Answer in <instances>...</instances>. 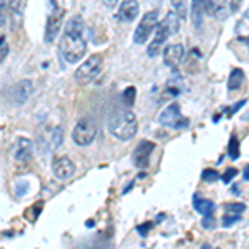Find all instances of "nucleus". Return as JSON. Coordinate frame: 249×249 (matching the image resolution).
Returning <instances> with one entry per match:
<instances>
[{
    "mask_svg": "<svg viewBox=\"0 0 249 249\" xmlns=\"http://www.w3.org/2000/svg\"><path fill=\"white\" fill-rule=\"evenodd\" d=\"M58 48L62 57L68 63H78L83 60L88 50V43L85 37V20L82 15H73L65 23Z\"/></svg>",
    "mask_w": 249,
    "mask_h": 249,
    "instance_id": "nucleus-1",
    "label": "nucleus"
},
{
    "mask_svg": "<svg viewBox=\"0 0 249 249\" xmlns=\"http://www.w3.org/2000/svg\"><path fill=\"white\" fill-rule=\"evenodd\" d=\"M108 131L120 142H128L138 133V120L136 115L128 108L116 110L108 120Z\"/></svg>",
    "mask_w": 249,
    "mask_h": 249,
    "instance_id": "nucleus-2",
    "label": "nucleus"
},
{
    "mask_svg": "<svg viewBox=\"0 0 249 249\" xmlns=\"http://www.w3.org/2000/svg\"><path fill=\"white\" fill-rule=\"evenodd\" d=\"M103 68V57L100 53H95L91 57H88L85 62L80 65L73 73V78L78 85H88L102 73Z\"/></svg>",
    "mask_w": 249,
    "mask_h": 249,
    "instance_id": "nucleus-3",
    "label": "nucleus"
},
{
    "mask_svg": "<svg viewBox=\"0 0 249 249\" xmlns=\"http://www.w3.org/2000/svg\"><path fill=\"white\" fill-rule=\"evenodd\" d=\"M158 22H160V12L158 10L146 12V14L142 17V20L138 22V25H136L135 35H133L135 43H138V45L146 43L148 40H150L151 35H153V32L156 29V25H158Z\"/></svg>",
    "mask_w": 249,
    "mask_h": 249,
    "instance_id": "nucleus-4",
    "label": "nucleus"
},
{
    "mask_svg": "<svg viewBox=\"0 0 249 249\" xmlns=\"http://www.w3.org/2000/svg\"><path fill=\"white\" fill-rule=\"evenodd\" d=\"M158 122L160 124H163V126L173 128V130H181V128H186L188 124H190V120L184 118L181 113V107L176 102L170 103V105L160 113Z\"/></svg>",
    "mask_w": 249,
    "mask_h": 249,
    "instance_id": "nucleus-5",
    "label": "nucleus"
},
{
    "mask_svg": "<svg viewBox=\"0 0 249 249\" xmlns=\"http://www.w3.org/2000/svg\"><path fill=\"white\" fill-rule=\"evenodd\" d=\"M96 131H98V128H96L93 120L83 118L75 124L73 131H71V138H73L75 144H78V146H88V144L95 142Z\"/></svg>",
    "mask_w": 249,
    "mask_h": 249,
    "instance_id": "nucleus-6",
    "label": "nucleus"
},
{
    "mask_svg": "<svg viewBox=\"0 0 249 249\" xmlns=\"http://www.w3.org/2000/svg\"><path fill=\"white\" fill-rule=\"evenodd\" d=\"M63 15H65L63 9H60L57 3H53L50 14H48V17H47V23H45V42L47 43H52L60 34V29H62V25H63Z\"/></svg>",
    "mask_w": 249,
    "mask_h": 249,
    "instance_id": "nucleus-7",
    "label": "nucleus"
},
{
    "mask_svg": "<svg viewBox=\"0 0 249 249\" xmlns=\"http://www.w3.org/2000/svg\"><path fill=\"white\" fill-rule=\"evenodd\" d=\"M153 34H155L153 40L150 42V47H148V50H146L148 57H151V58L158 57V55L161 53L163 45L166 43V40L171 37L170 32H168V29H166V25H164L163 22H158V25H156Z\"/></svg>",
    "mask_w": 249,
    "mask_h": 249,
    "instance_id": "nucleus-8",
    "label": "nucleus"
},
{
    "mask_svg": "<svg viewBox=\"0 0 249 249\" xmlns=\"http://www.w3.org/2000/svg\"><path fill=\"white\" fill-rule=\"evenodd\" d=\"M52 171H53V175L58 179H68L75 175L77 166H75V163L68 156H57L53 160V163H52Z\"/></svg>",
    "mask_w": 249,
    "mask_h": 249,
    "instance_id": "nucleus-9",
    "label": "nucleus"
},
{
    "mask_svg": "<svg viewBox=\"0 0 249 249\" xmlns=\"http://www.w3.org/2000/svg\"><path fill=\"white\" fill-rule=\"evenodd\" d=\"M153 150H155V143L153 142L143 140V142L138 143V146L133 150V163L136 164V168H143V170H144V168H148Z\"/></svg>",
    "mask_w": 249,
    "mask_h": 249,
    "instance_id": "nucleus-10",
    "label": "nucleus"
},
{
    "mask_svg": "<svg viewBox=\"0 0 249 249\" xmlns=\"http://www.w3.org/2000/svg\"><path fill=\"white\" fill-rule=\"evenodd\" d=\"M138 14H140L138 0H123V2L120 3L118 12H116V18H118L120 22L131 23L136 20Z\"/></svg>",
    "mask_w": 249,
    "mask_h": 249,
    "instance_id": "nucleus-11",
    "label": "nucleus"
},
{
    "mask_svg": "<svg viewBox=\"0 0 249 249\" xmlns=\"http://www.w3.org/2000/svg\"><path fill=\"white\" fill-rule=\"evenodd\" d=\"M163 52V60H164V65L170 67V68H176L181 63V60L184 57V47L181 43H173V45L164 47Z\"/></svg>",
    "mask_w": 249,
    "mask_h": 249,
    "instance_id": "nucleus-12",
    "label": "nucleus"
},
{
    "mask_svg": "<svg viewBox=\"0 0 249 249\" xmlns=\"http://www.w3.org/2000/svg\"><path fill=\"white\" fill-rule=\"evenodd\" d=\"M32 90H34V83L30 80H22L17 85L12 88V100L15 105H23L27 100L30 98Z\"/></svg>",
    "mask_w": 249,
    "mask_h": 249,
    "instance_id": "nucleus-13",
    "label": "nucleus"
},
{
    "mask_svg": "<svg viewBox=\"0 0 249 249\" xmlns=\"http://www.w3.org/2000/svg\"><path fill=\"white\" fill-rule=\"evenodd\" d=\"M32 158V142L25 136H18L15 140V150H14V160L18 163H25Z\"/></svg>",
    "mask_w": 249,
    "mask_h": 249,
    "instance_id": "nucleus-14",
    "label": "nucleus"
},
{
    "mask_svg": "<svg viewBox=\"0 0 249 249\" xmlns=\"http://www.w3.org/2000/svg\"><path fill=\"white\" fill-rule=\"evenodd\" d=\"M206 5H208V0H191L190 17L196 29H199L203 25V18L206 15Z\"/></svg>",
    "mask_w": 249,
    "mask_h": 249,
    "instance_id": "nucleus-15",
    "label": "nucleus"
},
{
    "mask_svg": "<svg viewBox=\"0 0 249 249\" xmlns=\"http://www.w3.org/2000/svg\"><path fill=\"white\" fill-rule=\"evenodd\" d=\"M206 14L216 18H226L228 15V0H208Z\"/></svg>",
    "mask_w": 249,
    "mask_h": 249,
    "instance_id": "nucleus-16",
    "label": "nucleus"
},
{
    "mask_svg": "<svg viewBox=\"0 0 249 249\" xmlns=\"http://www.w3.org/2000/svg\"><path fill=\"white\" fill-rule=\"evenodd\" d=\"M193 204H195V210L203 216H210L216 210V204L211 199H201L198 195H195V198H193Z\"/></svg>",
    "mask_w": 249,
    "mask_h": 249,
    "instance_id": "nucleus-17",
    "label": "nucleus"
},
{
    "mask_svg": "<svg viewBox=\"0 0 249 249\" xmlns=\"http://www.w3.org/2000/svg\"><path fill=\"white\" fill-rule=\"evenodd\" d=\"M163 23L166 25L168 32H170V35H175L179 32V27H181V17H179L178 14H176L175 10H170L166 14V17H164Z\"/></svg>",
    "mask_w": 249,
    "mask_h": 249,
    "instance_id": "nucleus-18",
    "label": "nucleus"
},
{
    "mask_svg": "<svg viewBox=\"0 0 249 249\" xmlns=\"http://www.w3.org/2000/svg\"><path fill=\"white\" fill-rule=\"evenodd\" d=\"M244 80H246V73H244V70H241V68H234L230 75V80H228V88H230V91H238L239 88L243 87Z\"/></svg>",
    "mask_w": 249,
    "mask_h": 249,
    "instance_id": "nucleus-19",
    "label": "nucleus"
},
{
    "mask_svg": "<svg viewBox=\"0 0 249 249\" xmlns=\"http://www.w3.org/2000/svg\"><path fill=\"white\" fill-rule=\"evenodd\" d=\"M173 10L181 17V20H184L188 17V0H170Z\"/></svg>",
    "mask_w": 249,
    "mask_h": 249,
    "instance_id": "nucleus-20",
    "label": "nucleus"
},
{
    "mask_svg": "<svg viewBox=\"0 0 249 249\" xmlns=\"http://www.w3.org/2000/svg\"><path fill=\"white\" fill-rule=\"evenodd\" d=\"M228 153H230L231 160H238L239 158V142L236 136H231L230 144H228Z\"/></svg>",
    "mask_w": 249,
    "mask_h": 249,
    "instance_id": "nucleus-21",
    "label": "nucleus"
},
{
    "mask_svg": "<svg viewBox=\"0 0 249 249\" xmlns=\"http://www.w3.org/2000/svg\"><path fill=\"white\" fill-rule=\"evenodd\" d=\"M224 210H226V213H230V214H243L244 211H246V204L243 203H230L224 206Z\"/></svg>",
    "mask_w": 249,
    "mask_h": 249,
    "instance_id": "nucleus-22",
    "label": "nucleus"
},
{
    "mask_svg": "<svg viewBox=\"0 0 249 249\" xmlns=\"http://www.w3.org/2000/svg\"><path fill=\"white\" fill-rule=\"evenodd\" d=\"M135 98H136V88L135 87H128L126 90L123 91V100L128 107H131L135 103Z\"/></svg>",
    "mask_w": 249,
    "mask_h": 249,
    "instance_id": "nucleus-23",
    "label": "nucleus"
},
{
    "mask_svg": "<svg viewBox=\"0 0 249 249\" xmlns=\"http://www.w3.org/2000/svg\"><path fill=\"white\" fill-rule=\"evenodd\" d=\"M9 10L14 18L18 17L22 12V0H9Z\"/></svg>",
    "mask_w": 249,
    "mask_h": 249,
    "instance_id": "nucleus-24",
    "label": "nucleus"
},
{
    "mask_svg": "<svg viewBox=\"0 0 249 249\" xmlns=\"http://www.w3.org/2000/svg\"><path fill=\"white\" fill-rule=\"evenodd\" d=\"M239 219H241V216H239V214H230V213H226V214L223 216V219H221V221H223L221 224H223L224 228H230V226H232L234 223H238Z\"/></svg>",
    "mask_w": 249,
    "mask_h": 249,
    "instance_id": "nucleus-25",
    "label": "nucleus"
},
{
    "mask_svg": "<svg viewBox=\"0 0 249 249\" xmlns=\"http://www.w3.org/2000/svg\"><path fill=\"white\" fill-rule=\"evenodd\" d=\"M201 178H203V181H206V183H214L216 179L219 178V175L216 170H204L201 173Z\"/></svg>",
    "mask_w": 249,
    "mask_h": 249,
    "instance_id": "nucleus-26",
    "label": "nucleus"
},
{
    "mask_svg": "<svg viewBox=\"0 0 249 249\" xmlns=\"http://www.w3.org/2000/svg\"><path fill=\"white\" fill-rule=\"evenodd\" d=\"M7 55H9V43H7L5 37H0V63L7 58Z\"/></svg>",
    "mask_w": 249,
    "mask_h": 249,
    "instance_id": "nucleus-27",
    "label": "nucleus"
},
{
    "mask_svg": "<svg viewBox=\"0 0 249 249\" xmlns=\"http://www.w3.org/2000/svg\"><path fill=\"white\" fill-rule=\"evenodd\" d=\"M238 175V170L236 168H230V170H226L224 171V175L221 176V179H223V183H226V184H230L232 181V178Z\"/></svg>",
    "mask_w": 249,
    "mask_h": 249,
    "instance_id": "nucleus-28",
    "label": "nucleus"
},
{
    "mask_svg": "<svg viewBox=\"0 0 249 249\" xmlns=\"http://www.w3.org/2000/svg\"><path fill=\"white\" fill-rule=\"evenodd\" d=\"M62 138H63V133H62V128L57 126L53 130V138H52V143H53V148H58L62 144Z\"/></svg>",
    "mask_w": 249,
    "mask_h": 249,
    "instance_id": "nucleus-29",
    "label": "nucleus"
},
{
    "mask_svg": "<svg viewBox=\"0 0 249 249\" xmlns=\"http://www.w3.org/2000/svg\"><path fill=\"white\" fill-rule=\"evenodd\" d=\"M29 190V183L27 181H17L15 183V193H17L18 196H23Z\"/></svg>",
    "mask_w": 249,
    "mask_h": 249,
    "instance_id": "nucleus-30",
    "label": "nucleus"
},
{
    "mask_svg": "<svg viewBox=\"0 0 249 249\" xmlns=\"http://www.w3.org/2000/svg\"><path fill=\"white\" fill-rule=\"evenodd\" d=\"M203 228H214L216 226V221H214V218H213V214H210V216H203Z\"/></svg>",
    "mask_w": 249,
    "mask_h": 249,
    "instance_id": "nucleus-31",
    "label": "nucleus"
},
{
    "mask_svg": "<svg viewBox=\"0 0 249 249\" xmlns=\"http://www.w3.org/2000/svg\"><path fill=\"white\" fill-rule=\"evenodd\" d=\"M5 20H7V5L3 2H0V29L3 27Z\"/></svg>",
    "mask_w": 249,
    "mask_h": 249,
    "instance_id": "nucleus-32",
    "label": "nucleus"
},
{
    "mask_svg": "<svg viewBox=\"0 0 249 249\" xmlns=\"http://www.w3.org/2000/svg\"><path fill=\"white\" fill-rule=\"evenodd\" d=\"M102 2H103V5H105L107 7V9H115V7L116 5H118V0H102Z\"/></svg>",
    "mask_w": 249,
    "mask_h": 249,
    "instance_id": "nucleus-33",
    "label": "nucleus"
},
{
    "mask_svg": "<svg viewBox=\"0 0 249 249\" xmlns=\"http://www.w3.org/2000/svg\"><path fill=\"white\" fill-rule=\"evenodd\" d=\"M150 228H151V224L146 223V224H142V226H138V231L142 232V236H146V232H148Z\"/></svg>",
    "mask_w": 249,
    "mask_h": 249,
    "instance_id": "nucleus-34",
    "label": "nucleus"
},
{
    "mask_svg": "<svg viewBox=\"0 0 249 249\" xmlns=\"http://www.w3.org/2000/svg\"><path fill=\"white\" fill-rule=\"evenodd\" d=\"M248 179H249V170L244 168V181H248Z\"/></svg>",
    "mask_w": 249,
    "mask_h": 249,
    "instance_id": "nucleus-35",
    "label": "nucleus"
}]
</instances>
